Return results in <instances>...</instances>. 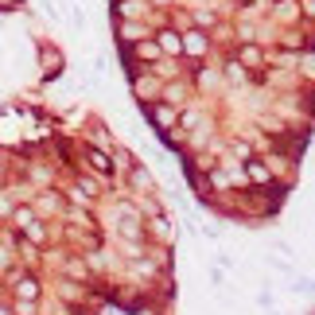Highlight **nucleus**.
Listing matches in <instances>:
<instances>
[{
	"label": "nucleus",
	"instance_id": "obj_1",
	"mask_svg": "<svg viewBox=\"0 0 315 315\" xmlns=\"http://www.w3.org/2000/svg\"><path fill=\"white\" fill-rule=\"evenodd\" d=\"M159 51H183V39H179V35H175V31H159V43H156Z\"/></svg>",
	"mask_w": 315,
	"mask_h": 315
},
{
	"label": "nucleus",
	"instance_id": "obj_2",
	"mask_svg": "<svg viewBox=\"0 0 315 315\" xmlns=\"http://www.w3.org/2000/svg\"><path fill=\"white\" fill-rule=\"evenodd\" d=\"M16 296H20L24 304H31V300L39 296V284H35V280H20V284H16Z\"/></svg>",
	"mask_w": 315,
	"mask_h": 315
},
{
	"label": "nucleus",
	"instance_id": "obj_3",
	"mask_svg": "<svg viewBox=\"0 0 315 315\" xmlns=\"http://www.w3.org/2000/svg\"><path fill=\"white\" fill-rule=\"evenodd\" d=\"M183 47H187V51H191V54H203V51H207V39H203V35H199V31H191V35H187V43H183Z\"/></svg>",
	"mask_w": 315,
	"mask_h": 315
},
{
	"label": "nucleus",
	"instance_id": "obj_4",
	"mask_svg": "<svg viewBox=\"0 0 315 315\" xmlns=\"http://www.w3.org/2000/svg\"><path fill=\"white\" fill-rule=\"evenodd\" d=\"M136 54H140V58H156L159 47H156V43H140V47H136Z\"/></svg>",
	"mask_w": 315,
	"mask_h": 315
},
{
	"label": "nucleus",
	"instance_id": "obj_5",
	"mask_svg": "<svg viewBox=\"0 0 315 315\" xmlns=\"http://www.w3.org/2000/svg\"><path fill=\"white\" fill-rule=\"evenodd\" d=\"M90 159H94V167H98V171H109V159H105L102 152H90Z\"/></svg>",
	"mask_w": 315,
	"mask_h": 315
},
{
	"label": "nucleus",
	"instance_id": "obj_6",
	"mask_svg": "<svg viewBox=\"0 0 315 315\" xmlns=\"http://www.w3.org/2000/svg\"><path fill=\"white\" fill-rule=\"evenodd\" d=\"M16 222H20V226H24V230H27V226H31V222H35V218H31V210H16Z\"/></svg>",
	"mask_w": 315,
	"mask_h": 315
},
{
	"label": "nucleus",
	"instance_id": "obj_7",
	"mask_svg": "<svg viewBox=\"0 0 315 315\" xmlns=\"http://www.w3.org/2000/svg\"><path fill=\"white\" fill-rule=\"evenodd\" d=\"M0 315H8V312H4V308H0Z\"/></svg>",
	"mask_w": 315,
	"mask_h": 315
}]
</instances>
